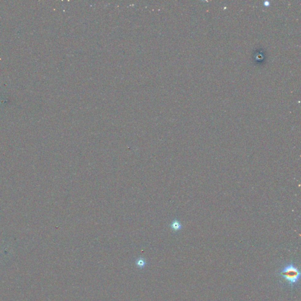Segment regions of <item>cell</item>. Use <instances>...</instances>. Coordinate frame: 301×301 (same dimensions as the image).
Returning <instances> with one entry per match:
<instances>
[{
  "instance_id": "1",
  "label": "cell",
  "mask_w": 301,
  "mask_h": 301,
  "mask_svg": "<svg viewBox=\"0 0 301 301\" xmlns=\"http://www.w3.org/2000/svg\"><path fill=\"white\" fill-rule=\"evenodd\" d=\"M279 275L287 283V285L292 287L298 284L301 273L299 269L291 262L284 266L280 271Z\"/></svg>"
},
{
  "instance_id": "2",
  "label": "cell",
  "mask_w": 301,
  "mask_h": 301,
  "mask_svg": "<svg viewBox=\"0 0 301 301\" xmlns=\"http://www.w3.org/2000/svg\"><path fill=\"white\" fill-rule=\"evenodd\" d=\"M147 262L146 260L144 258H138L136 260V265L138 268H143L146 265Z\"/></svg>"
},
{
  "instance_id": "3",
  "label": "cell",
  "mask_w": 301,
  "mask_h": 301,
  "mask_svg": "<svg viewBox=\"0 0 301 301\" xmlns=\"http://www.w3.org/2000/svg\"><path fill=\"white\" fill-rule=\"evenodd\" d=\"M171 227H172V229L174 230V231H178L181 229V226L178 221H174L171 224Z\"/></svg>"
}]
</instances>
